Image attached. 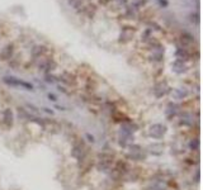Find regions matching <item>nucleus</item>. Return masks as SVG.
I'll use <instances>...</instances> for the list:
<instances>
[{"instance_id":"1","label":"nucleus","mask_w":203,"mask_h":190,"mask_svg":"<svg viewBox=\"0 0 203 190\" xmlns=\"http://www.w3.org/2000/svg\"><path fill=\"white\" fill-rule=\"evenodd\" d=\"M3 81L10 86H22L25 90H33V85L31 82H27V81H23V80H19L17 77H13V76H4L3 77Z\"/></svg>"},{"instance_id":"2","label":"nucleus","mask_w":203,"mask_h":190,"mask_svg":"<svg viewBox=\"0 0 203 190\" xmlns=\"http://www.w3.org/2000/svg\"><path fill=\"white\" fill-rule=\"evenodd\" d=\"M165 131H166V127H165V126L160 124V123H156V124H152V126L150 127L149 133H150V136H151L152 138H155V140H160V138L164 136Z\"/></svg>"},{"instance_id":"3","label":"nucleus","mask_w":203,"mask_h":190,"mask_svg":"<svg viewBox=\"0 0 203 190\" xmlns=\"http://www.w3.org/2000/svg\"><path fill=\"white\" fill-rule=\"evenodd\" d=\"M38 67H39V70H43L46 74H50L56 67V62L54 61L52 58H46L42 62H39Z\"/></svg>"},{"instance_id":"4","label":"nucleus","mask_w":203,"mask_h":190,"mask_svg":"<svg viewBox=\"0 0 203 190\" xmlns=\"http://www.w3.org/2000/svg\"><path fill=\"white\" fill-rule=\"evenodd\" d=\"M133 38V31L131 27H124L122 29V33H121V36H120V42L122 43H126V42H128Z\"/></svg>"},{"instance_id":"5","label":"nucleus","mask_w":203,"mask_h":190,"mask_svg":"<svg viewBox=\"0 0 203 190\" xmlns=\"http://www.w3.org/2000/svg\"><path fill=\"white\" fill-rule=\"evenodd\" d=\"M13 52H14V46L13 45H8L6 47H4L0 52V58L2 60H10L13 57Z\"/></svg>"},{"instance_id":"6","label":"nucleus","mask_w":203,"mask_h":190,"mask_svg":"<svg viewBox=\"0 0 203 190\" xmlns=\"http://www.w3.org/2000/svg\"><path fill=\"white\" fill-rule=\"evenodd\" d=\"M168 85H166V82H159L156 86H155V89H154V93H155V95H156V98H161V97H164V95L166 94V91H168Z\"/></svg>"},{"instance_id":"7","label":"nucleus","mask_w":203,"mask_h":190,"mask_svg":"<svg viewBox=\"0 0 203 190\" xmlns=\"http://www.w3.org/2000/svg\"><path fill=\"white\" fill-rule=\"evenodd\" d=\"M3 119L6 126H12L13 124V111L10 109H5L3 111Z\"/></svg>"},{"instance_id":"8","label":"nucleus","mask_w":203,"mask_h":190,"mask_svg":"<svg viewBox=\"0 0 203 190\" xmlns=\"http://www.w3.org/2000/svg\"><path fill=\"white\" fill-rule=\"evenodd\" d=\"M175 56H176L178 60L183 61V60H187L189 57V53L187 52V49H185L184 47H178L176 48V52H175Z\"/></svg>"},{"instance_id":"9","label":"nucleus","mask_w":203,"mask_h":190,"mask_svg":"<svg viewBox=\"0 0 203 190\" xmlns=\"http://www.w3.org/2000/svg\"><path fill=\"white\" fill-rule=\"evenodd\" d=\"M180 41H182V43H183V47H184V46H189L190 43H193L194 37L192 36L190 33H188V32H184V33L182 34V38H180Z\"/></svg>"},{"instance_id":"10","label":"nucleus","mask_w":203,"mask_h":190,"mask_svg":"<svg viewBox=\"0 0 203 190\" xmlns=\"http://www.w3.org/2000/svg\"><path fill=\"white\" fill-rule=\"evenodd\" d=\"M46 51H47V48L45 46H36L35 48H32V55H33V57H35V58H37L41 55H43Z\"/></svg>"},{"instance_id":"11","label":"nucleus","mask_w":203,"mask_h":190,"mask_svg":"<svg viewBox=\"0 0 203 190\" xmlns=\"http://www.w3.org/2000/svg\"><path fill=\"white\" fill-rule=\"evenodd\" d=\"M173 66H174V71L175 72H178V74H182V72H184L185 71V65L183 64V61H180V60H176V61L173 64Z\"/></svg>"},{"instance_id":"12","label":"nucleus","mask_w":203,"mask_h":190,"mask_svg":"<svg viewBox=\"0 0 203 190\" xmlns=\"http://www.w3.org/2000/svg\"><path fill=\"white\" fill-rule=\"evenodd\" d=\"M176 105L174 104V103H170V104L168 105V109H166V114L169 115V117H174L175 114H176Z\"/></svg>"},{"instance_id":"13","label":"nucleus","mask_w":203,"mask_h":190,"mask_svg":"<svg viewBox=\"0 0 203 190\" xmlns=\"http://www.w3.org/2000/svg\"><path fill=\"white\" fill-rule=\"evenodd\" d=\"M188 95V91L187 90H183V89H176L175 90V97L178 98V99H183V98H185Z\"/></svg>"},{"instance_id":"14","label":"nucleus","mask_w":203,"mask_h":190,"mask_svg":"<svg viewBox=\"0 0 203 190\" xmlns=\"http://www.w3.org/2000/svg\"><path fill=\"white\" fill-rule=\"evenodd\" d=\"M67 2H69V4H71L75 9H78V10L83 6V2H81V0H67Z\"/></svg>"},{"instance_id":"15","label":"nucleus","mask_w":203,"mask_h":190,"mask_svg":"<svg viewBox=\"0 0 203 190\" xmlns=\"http://www.w3.org/2000/svg\"><path fill=\"white\" fill-rule=\"evenodd\" d=\"M45 77H46V82H48V84H54L55 81H56V77L54 76V75H51V74H46L45 75Z\"/></svg>"},{"instance_id":"16","label":"nucleus","mask_w":203,"mask_h":190,"mask_svg":"<svg viewBox=\"0 0 203 190\" xmlns=\"http://www.w3.org/2000/svg\"><path fill=\"white\" fill-rule=\"evenodd\" d=\"M190 20L198 24V23H199V14H198V13H194V14H192V15H190Z\"/></svg>"},{"instance_id":"17","label":"nucleus","mask_w":203,"mask_h":190,"mask_svg":"<svg viewBox=\"0 0 203 190\" xmlns=\"http://www.w3.org/2000/svg\"><path fill=\"white\" fill-rule=\"evenodd\" d=\"M198 146H199V142L196 140V141H192L190 143H189V147L190 148H193V150H198Z\"/></svg>"},{"instance_id":"18","label":"nucleus","mask_w":203,"mask_h":190,"mask_svg":"<svg viewBox=\"0 0 203 190\" xmlns=\"http://www.w3.org/2000/svg\"><path fill=\"white\" fill-rule=\"evenodd\" d=\"M159 3H160V5H161L163 8H168L169 6V2H168V0H159Z\"/></svg>"},{"instance_id":"19","label":"nucleus","mask_w":203,"mask_h":190,"mask_svg":"<svg viewBox=\"0 0 203 190\" xmlns=\"http://www.w3.org/2000/svg\"><path fill=\"white\" fill-rule=\"evenodd\" d=\"M48 99H50L51 101H56V100H57V97H56L55 94H51V93H50V94H48Z\"/></svg>"},{"instance_id":"20","label":"nucleus","mask_w":203,"mask_h":190,"mask_svg":"<svg viewBox=\"0 0 203 190\" xmlns=\"http://www.w3.org/2000/svg\"><path fill=\"white\" fill-rule=\"evenodd\" d=\"M87 137L89 138V141H90V142H94V141H95L94 136H91V134H89V133H87Z\"/></svg>"},{"instance_id":"21","label":"nucleus","mask_w":203,"mask_h":190,"mask_svg":"<svg viewBox=\"0 0 203 190\" xmlns=\"http://www.w3.org/2000/svg\"><path fill=\"white\" fill-rule=\"evenodd\" d=\"M109 2H111V0H99V3H102L103 5H105V4H108Z\"/></svg>"},{"instance_id":"22","label":"nucleus","mask_w":203,"mask_h":190,"mask_svg":"<svg viewBox=\"0 0 203 190\" xmlns=\"http://www.w3.org/2000/svg\"><path fill=\"white\" fill-rule=\"evenodd\" d=\"M43 110L46 111V113H50V114H52V113H54L52 110H50V108H43Z\"/></svg>"}]
</instances>
